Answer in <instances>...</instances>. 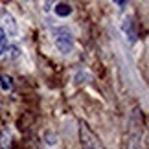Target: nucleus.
<instances>
[{
	"mask_svg": "<svg viewBox=\"0 0 149 149\" xmlns=\"http://www.w3.org/2000/svg\"><path fill=\"white\" fill-rule=\"evenodd\" d=\"M55 13L59 15V17H68L72 13V6L70 4H65V2H59L55 6Z\"/></svg>",
	"mask_w": 149,
	"mask_h": 149,
	"instance_id": "5",
	"label": "nucleus"
},
{
	"mask_svg": "<svg viewBox=\"0 0 149 149\" xmlns=\"http://www.w3.org/2000/svg\"><path fill=\"white\" fill-rule=\"evenodd\" d=\"M4 20H6V28L11 31V35H15L17 33V26H15V19L11 17L9 13H4Z\"/></svg>",
	"mask_w": 149,
	"mask_h": 149,
	"instance_id": "6",
	"label": "nucleus"
},
{
	"mask_svg": "<svg viewBox=\"0 0 149 149\" xmlns=\"http://www.w3.org/2000/svg\"><path fill=\"white\" fill-rule=\"evenodd\" d=\"M52 39H54L55 48L61 54H70L74 50V35L68 28H54L52 30Z\"/></svg>",
	"mask_w": 149,
	"mask_h": 149,
	"instance_id": "1",
	"label": "nucleus"
},
{
	"mask_svg": "<svg viewBox=\"0 0 149 149\" xmlns=\"http://www.w3.org/2000/svg\"><path fill=\"white\" fill-rule=\"evenodd\" d=\"M123 33L129 37L131 42L136 41V31H134V22H133V19H125L123 20Z\"/></svg>",
	"mask_w": 149,
	"mask_h": 149,
	"instance_id": "3",
	"label": "nucleus"
},
{
	"mask_svg": "<svg viewBox=\"0 0 149 149\" xmlns=\"http://www.w3.org/2000/svg\"><path fill=\"white\" fill-rule=\"evenodd\" d=\"M8 50V37H6V31L0 28V55Z\"/></svg>",
	"mask_w": 149,
	"mask_h": 149,
	"instance_id": "7",
	"label": "nucleus"
},
{
	"mask_svg": "<svg viewBox=\"0 0 149 149\" xmlns=\"http://www.w3.org/2000/svg\"><path fill=\"white\" fill-rule=\"evenodd\" d=\"M0 88H2L4 92L13 90V79H11L8 74H0Z\"/></svg>",
	"mask_w": 149,
	"mask_h": 149,
	"instance_id": "4",
	"label": "nucleus"
},
{
	"mask_svg": "<svg viewBox=\"0 0 149 149\" xmlns=\"http://www.w3.org/2000/svg\"><path fill=\"white\" fill-rule=\"evenodd\" d=\"M79 142L83 149H105L100 140V136L88 127V123L81 122L79 123Z\"/></svg>",
	"mask_w": 149,
	"mask_h": 149,
	"instance_id": "2",
	"label": "nucleus"
}]
</instances>
